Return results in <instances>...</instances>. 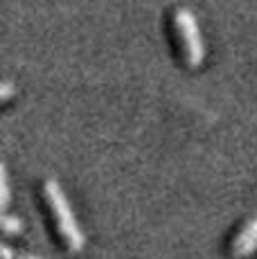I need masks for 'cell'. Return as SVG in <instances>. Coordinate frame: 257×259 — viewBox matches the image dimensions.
Masks as SVG:
<instances>
[{"mask_svg":"<svg viewBox=\"0 0 257 259\" xmlns=\"http://www.w3.org/2000/svg\"><path fill=\"white\" fill-rule=\"evenodd\" d=\"M14 259H46V257L32 255V252H18V250H14Z\"/></svg>","mask_w":257,"mask_h":259,"instance_id":"obj_7","label":"cell"},{"mask_svg":"<svg viewBox=\"0 0 257 259\" xmlns=\"http://www.w3.org/2000/svg\"><path fill=\"white\" fill-rule=\"evenodd\" d=\"M23 228H25L23 219L14 217V214H5V217H3V232L7 237H18L23 232Z\"/></svg>","mask_w":257,"mask_h":259,"instance_id":"obj_4","label":"cell"},{"mask_svg":"<svg viewBox=\"0 0 257 259\" xmlns=\"http://www.w3.org/2000/svg\"><path fill=\"white\" fill-rule=\"evenodd\" d=\"M43 198H46L48 210H50L52 221L57 226V232L63 239V243H66L68 252H72V255L81 252L83 246H86V237H83L81 228H79L77 217L72 212L61 185L54 178H46L43 181Z\"/></svg>","mask_w":257,"mask_h":259,"instance_id":"obj_1","label":"cell"},{"mask_svg":"<svg viewBox=\"0 0 257 259\" xmlns=\"http://www.w3.org/2000/svg\"><path fill=\"white\" fill-rule=\"evenodd\" d=\"M174 27H176V34H179L185 63L190 68H199L205 59V46H203V36H201V29L194 14L185 7L174 9Z\"/></svg>","mask_w":257,"mask_h":259,"instance_id":"obj_2","label":"cell"},{"mask_svg":"<svg viewBox=\"0 0 257 259\" xmlns=\"http://www.w3.org/2000/svg\"><path fill=\"white\" fill-rule=\"evenodd\" d=\"M257 252V217H250L241 226L237 237L230 241V257L232 259H248Z\"/></svg>","mask_w":257,"mask_h":259,"instance_id":"obj_3","label":"cell"},{"mask_svg":"<svg viewBox=\"0 0 257 259\" xmlns=\"http://www.w3.org/2000/svg\"><path fill=\"white\" fill-rule=\"evenodd\" d=\"M9 198H12V189H9V176H7V167H0V205L3 210H7Z\"/></svg>","mask_w":257,"mask_h":259,"instance_id":"obj_5","label":"cell"},{"mask_svg":"<svg viewBox=\"0 0 257 259\" xmlns=\"http://www.w3.org/2000/svg\"><path fill=\"white\" fill-rule=\"evenodd\" d=\"M14 91H16V88H14L12 81H3V88H0V99H3V102H9V99H12V95H14Z\"/></svg>","mask_w":257,"mask_h":259,"instance_id":"obj_6","label":"cell"},{"mask_svg":"<svg viewBox=\"0 0 257 259\" xmlns=\"http://www.w3.org/2000/svg\"><path fill=\"white\" fill-rule=\"evenodd\" d=\"M3 259H14V248L9 243H3Z\"/></svg>","mask_w":257,"mask_h":259,"instance_id":"obj_8","label":"cell"}]
</instances>
